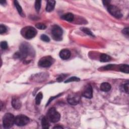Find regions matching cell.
Returning a JSON list of instances; mask_svg holds the SVG:
<instances>
[{"instance_id":"30","label":"cell","mask_w":129,"mask_h":129,"mask_svg":"<svg viewBox=\"0 0 129 129\" xmlns=\"http://www.w3.org/2000/svg\"><path fill=\"white\" fill-rule=\"evenodd\" d=\"M0 3H1V4L2 5H4V4H6V1H3V0H2V1H1V2H0Z\"/></svg>"},{"instance_id":"18","label":"cell","mask_w":129,"mask_h":129,"mask_svg":"<svg viewBox=\"0 0 129 129\" xmlns=\"http://www.w3.org/2000/svg\"><path fill=\"white\" fill-rule=\"evenodd\" d=\"M119 70L123 73L128 74L129 73V66L128 64H122L120 67Z\"/></svg>"},{"instance_id":"21","label":"cell","mask_w":129,"mask_h":129,"mask_svg":"<svg viewBox=\"0 0 129 129\" xmlns=\"http://www.w3.org/2000/svg\"><path fill=\"white\" fill-rule=\"evenodd\" d=\"M14 5L18 12V13L20 14H21L22 13V7H21V6L19 5V3L18 1H15L14 2Z\"/></svg>"},{"instance_id":"4","label":"cell","mask_w":129,"mask_h":129,"mask_svg":"<svg viewBox=\"0 0 129 129\" xmlns=\"http://www.w3.org/2000/svg\"><path fill=\"white\" fill-rule=\"evenodd\" d=\"M63 31L62 29L57 25H54L51 29L52 36L55 40L60 41L62 39Z\"/></svg>"},{"instance_id":"27","label":"cell","mask_w":129,"mask_h":129,"mask_svg":"<svg viewBox=\"0 0 129 129\" xmlns=\"http://www.w3.org/2000/svg\"><path fill=\"white\" fill-rule=\"evenodd\" d=\"M7 29V28L5 26L1 24L0 25V33L1 34H3L5 32H6Z\"/></svg>"},{"instance_id":"20","label":"cell","mask_w":129,"mask_h":129,"mask_svg":"<svg viewBox=\"0 0 129 129\" xmlns=\"http://www.w3.org/2000/svg\"><path fill=\"white\" fill-rule=\"evenodd\" d=\"M41 6V1L40 0H37L35 2V8L36 11L39 12L40 10Z\"/></svg>"},{"instance_id":"8","label":"cell","mask_w":129,"mask_h":129,"mask_svg":"<svg viewBox=\"0 0 129 129\" xmlns=\"http://www.w3.org/2000/svg\"><path fill=\"white\" fill-rule=\"evenodd\" d=\"M53 59L50 56L42 57L38 61V66L42 68L49 67L52 63Z\"/></svg>"},{"instance_id":"15","label":"cell","mask_w":129,"mask_h":129,"mask_svg":"<svg viewBox=\"0 0 129 129\" xmlns=\"http://www.w3.org/2000/svg\"><path fill=\"white\" fill-rule=\"evenodd\" d=\"M61 18L68 22H72L74 20V15L71 13L66 14L61 16Z\"/></svg>"},{"instance_id":"31","label":"cell","mask_w":129,"mask_h":129,"mask_svg":"<svg viewBox=\"0 0 129 129\" xmlns=\"http://www.w3.org/2000/svg\"><path fill=\"white\" fill-rule=\"evenodd\" d=\"M54 128H62L63 127L61 126H59V125H57V126H55L53 127Z\"/></svg>"},{"instance_id":"16","label":"cell","mask_w":129,"mask_h":129,"mask_svg":"<svg viewBox=\"0 0 129 129\" xmlns=\"http://www.w3.org/2000/svg\"><path fill=\"white\" fill-rule=\"evenodd\" d=\"M47 117H43L41 120V125L43 128H48L49 127V122Z\"/></svg>"},{"instance_id":"7","label":"cell","mask_w":129,"mask_h":129,"mask_svg":"<svg viewBox=\"0 0 129 129\" xmlns=\"http://www.w3.org/2000/svg\"><path fill=\"white\" fill-rule=\"evenodd\" d=\"M37 34L36 30L32 27H27L24 29V37L27 39H30L35 36Z\"/></svg>"},{"instance_id":"26","label":"cell","mask_w":129,"mask_h":129,"mask_svg":"<svg viewBox=\"0 0 129 129\" xmlns=\"http://www.w3.org/2000/svg\"><path fill=\"white\" fill-rule=\"evenodd\" d=\"M1 47L3 50H6L8 48V43L6 41H2L1 42Z\"/></svg>"},{"instance_id":"22","label":"cell","mask_w":129,"mask_h":129,"mask_svg":"<svg viewBox=\"0 0 129 129\" xmlns=\"http://www.w3.org/2000/svg\"><path fill=\"white\" fill-rule=\"evenodd\" d=\"M80 79L78 78L77 77L73 76L71 77L69 79H67L66 81H64V83H69V82H76V81H79Z\"/></svg>"},{"instance_id":"1","label":"cell","mask_w":129,"mask_h":129,"mask_svg":"<svg viewBox=\"0 0 129 129\" xmlns=\"http://www.w3.org/2000/svg\"><path fill=\"white\" fill-rule=\"evenodd\" d=\"M32 53V48L27 43H24L21 45L20 51L15 53V56L17 58H24L27 55H30Z\"/></svg>"},{"instance_id":"11","label":"cell","mask_w":129,"mask_h":129,"mask_svg":"<svg viewBox=\"0 0 129 129\" xmlns=\"http://www.w3.org/2000/svg\"><path fill=\"white\" fill-rule=\"evenodd\" d=\"M71 55V51L67 49H62L59 52V56L60 57L64 60L69 59Z\"/></svg>"},{"instance_id":"28","label":"cell","mask_w":129,"mask_h":129,"mask_svg":"<svg viewBox=\"0 0 129 129\" xmlns=\"http://www.w3.org/2000/svg\"><path fill=\"white\" fill-rule=\"evenodd\" d=\"M123 89L126 93H128V83H127L123 85Z\"/></svg>"},{"instance_id":"5","label":"cell","mask_w":129,"mask_h":129,"mask_svg":"<svg viewBox=\"0 0 129 129\" xmlns=\"http://www.w3.org/2000/svg\"><path fill=\"white\" fill-rule=\"evenodd\" d=\"M29 121V118L25 115H18L15 117V123L20 126L26 125Z\"/></svg>"},{"instance_id":"25","label":"cell","mask_w":129,"mask_h":129,"mask_svg":"<svg viewBox=\"0 0 129 129\" xmlns=\"http://www.w3.org/2000/svg\"><path fill=\"white\" fill-rule=\"evenodd\" d=\"M40 38L42 41H45V42H49L50 41L49 38L46 35H45V34L41 35Z\"/></svg>"},{"instance_id":"17","label":"cell","mask_w":129,"mask_h":129,"mask_svg":"<svg viewBox=\"0 0 129 129\" xmlns=\"http://www.w3.org/2000/svg\"><path fill=\"white\" fill-rule=\"evenodd\" d=\"M110 59V56L106 54H102L100 57V60L101 62H107Z\"/></svg>"},{"instance_id":"24","label":"cell","mask_w":129,"mask_h":129,"mask_svg":"<svg viewBox=\"0 0 129 129\" xmlns=\"http://www.w3.org/2000/svg\"><path fill=\"white\" fill-rule=\"evenodd\" d=\"M35 27L37 29H40V30H44L46 28V25H44V24H42V23H37L35 25Z\"/></svg>"},{"instance_id":"2","label":"cell","mask_w":129,"mask_h":129,"mask_svg":"<svg viewBox=\"0 0 129 129\" xmlns=\"http://www.w3.org/2000/svg\"><path fill=\"white\" fill-rule=\"evenodd\" d=\"M47 118L50 122L55 123L59 120L60 115L55 108L51 107L47 113Z\"/></svg>"},{"instance_id":"9","label":"cell","mask_w":129,"mask_h":129,"mask_svg":"<svg viewBox=\"0 0 129 129\" xmlns=\"http://www.w3.org/2000/svg\"><path fill=\"white\" fill-rule=\"evenodd\" d=\"M67 101L71 105H76L79 103L80 101V97L77 94H71L68 96Z\"/></svg>"},{"instance_id":"13","label":"cell","mask_w":129,"mask_h":129,"mask_svg":"<svg viewBox=\"0 0 129 129\" xmlns=\"http://www.w3.org/2000/svg\"><path fill=\"white\" fill-rule=\"evenodd\" d=\"M55 5V1L53 0H49L47 2L46 10L47 12H51L54 10Z\"/></svg>"},{"instance_id":"10","label":"cell","mask_w":129,"mask_h":129,"mask_svg":"<svg viewBox=\"0 0 129 129\" xmlns=\"http://www.w3.org/2000/svg\"><path fill=\"white\" fill-rule=\"evenodd\" d=\"M82 95L88 98L91 99L93 97V90L92 86L90 85H87L82 92Z\"/></svg>"},{"instance_id":"6","label":"cell","mask_w":129,"mask_h":129,"mask_svg":"<svg viewBox=\"0 0 129 129\" xmlns=\"http://www.w3.org/2000/svg\"><path fill=\"white\" fill-rule=\"evenodd\" d=\"M107 8L108 12L116 18L119 19L122 17V14L120 10L117 7L113 5H109L107 7Z\"/></svg>"},{"instance_id":"23","label":"cell","mask_w":129,"mask_h":129,"mask_svg":"<svg viewBox=\"0 0 129 129\" xmlns=\"http://www.w3.org/2000/svg\"><path fill=\"white\" fill-rule=\"evenodd\" d=\"M81 30L83 32H84L85 33L87 34V35H89L91 36H94V35L93 34V33L92 32V31L88 28H82Z\"/></svg>"},{"instance_id":"19","label":"cell","mask_w":129,"mask_h":129,"mask_svg":"<svg viewBox=\"0 0 129 129\" xmlns=\"http://www.w3.org/2000/svg\"><path fill=\"white\" fill-rule=\"evenodd\" d=\"M42 97H43V95L41 92H39L37 94L35 97V103L37 105H39L40 104Z\"/></svg>"},{"instance_id":"12","label":"cell","mask_w":129,"mask_h":129,"mask_svg":"<svg viewBox=\"0 0 129 129\" xmlns=\"http://www.w3.org/2000/svg\"><path fill=\"white\" fill-rule=\"evenodd\" d=\"M21 102L17 97H14L12 100V105L15 109H19L21 107Z\"/></svg>"},{"instance_id":"14","label":"cell","mask_w":129,"mask_h":129,"mask_svg":"<svg viewBox=\"0 0 129 129\" xmlns=\"http://www.w3.org/2000/svg\"><path fill=\"white\" fill-rule=\"evenodd\" d=\"M111 85L110 84L107 82L102 83L100 87V89L103 92H108L111 89Z\"/></svg>"},{"instance_id":"3","label":"cell","mask_w":129,"mask_h":129,"mask_svg":"<svg viewBox=\"0 0 129 129\" xmlns=\"http://www.w3.org/2000/svg\"><path fill=\"white\" fill-rule=\"evenodd\" d=\"M15 116L10 113H7L4 115L3 118V124L5 128L11 127L15 123Z\"/></svg>"},{"instance_id":"29","label":"cell","mask_w":129,"mask_h":129,"mask_svg":"<svg viewBox=\"0 0 129 129\" xmlns=\"http://www.w3.org/2000/svg\"><path fill=\"white\" fill-rule=\"evenodd\" d=\"M122 32L123 34H124V35H126V36H128V28L127 27V28H124L122 31Z\"/></svg>"}]
</instances>
